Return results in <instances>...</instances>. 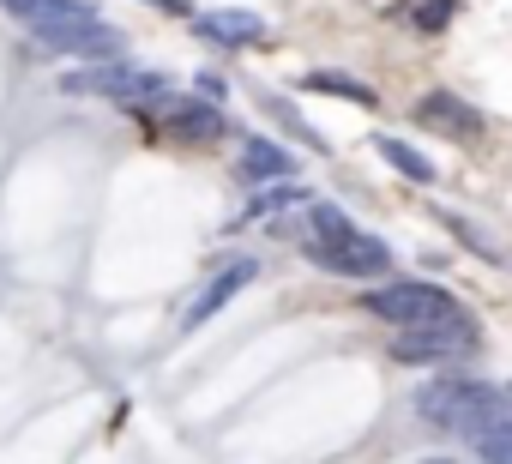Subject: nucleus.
Instances as JSON below:
<instances>
[{
  "label": "nucleus",
  "instance_id": "1",
  "mask_svg": "<svg viewBox=\"0 0 512 464\" xmlns=\"http://www.w3.org/2000/svg\"><path fill=\"white\" fill-rule=\"evenodd\" d=\"M416 416H422L428 428H446V434L476 440V434H488L494 422H506V398H500L494 386H482L476 374H440V380H428V386L416 392Z\"/></svg>",
  "mask_w": 512,
  "mask_h": 464
},
{
  "label": "nucleus",
  "instance_id": "2",
  "mask_svg": "<svg viewBox=\"0 0 512 464\" xmlns=\"http://www.w3.org/2000/svg\"><path fill=\"white\" fill-rule=\"evenodd\" d=\"M368 314L392 320L398 332H416V326L452 320V314H464V308H458L440 284H416V278H404V284H380V290H368Z\"/></svg>",
  "mask_w": 512,
  "mask_h": 464
},
{
  "label": "nucleus",
  "instance_id": "3",
  "mask_svg": "<svg viewBox=\"0 0 512 464\" xmlns=\"http://www.w3.org/2000/svg\"><path fill=\"white\" fill-rule=\"evenodd\" d=\"M61 91L67 97H121V103H139V97H163V79L139 73V67H121V61H91V67H67Z\"/></svg>",
  "mask_w": 512,
  "mask_h": 464
},
{
  "label": "nucleus",
  "instance_id": "4",
  "mask_svg": "<svg viewBox=\"0 0 512 464\" xmlns=\"http://www.w3.org/2000/svg\"><path fill=\"white\" fill-rule=\"evenodd\" d=\"M458 350H476V320L470 314H452V320H434V326H416V332L392 338L398 362H452Z\"/></svg>",
  "mask_w": 512,
  "mask_h": 464
},
{
  "label": "nucleus",
  "instance_id": "5",
  "mask_svg": "<svg viewBox=\"0 0 512 464\" xmlns=\"http://www.w3.org/2000/svg\"><path fill=\"white\" fill-rule=\"evenodd\" d=\"M31 37H37V55H73V61H115L121 55V31L103 25V19L49 25V31H31Z\"/></svg>",
  "mask_w": 512,
  "mask_h": 464
},
{
  "label": "nucleus",
  "instance_id": "6",
  "mask_svg": "<svg viewBox=\"0 0 512 464\" xmlns=\"http://www.w3.org/2000/svg\"><path fill=\"white\" fill-rule=\"evenodd\" d=\"M308 260L338 272V278H386L392 272V248L380 236H368V229H356V236H344L332 248H308Z\"/></svg>",
  "mask_w": 512,
  "mask_h": 464
},
{
  "label": "nucleus",
  "instance_id": "7",
  "mask_svg": "<svg viewBox=\"0 0 512 464\" xmlns=\"http://www.w3.org/2000/svg\"><path fill=\"white\" fill-rule=\"evenodd\" d=\"M416 121L428 133H446V139H482V115L458 91H422L416 97Z\"/></svg>",
  "mask_w": 512,
  "mask_h": 464
},
{
  "label": "nucleus",
  "instance_id": "8",
  "mask_svg": "<svg viewBox=\"0 0 512 464\" xmlns=\"http://www.w3.org/2000/svg\"><path fill=\"white\" fill-rule=\"evenodd\" d=\"M223 133H229V121L217 103H169L163 109V139H175V145H217Z\"/></svg>",
  "mask_w": 512,
  "mask_h": 464
},
{
  "label": "nucleus",
  "instance_id": "9",
  "mask_svg": "<svg viewBox=\"0 0 512 464\" xmlns=\"http://www.w3.org/2000/svg\"><path fill=\"white\" fill-rule=\"evenodd\" d=\"M193 31L217 49H253L266 43V19L260 13H241V7H217V13H193Z\"/></svg>",
  "mask_w": 512,
  "mask_h": 464
},
{
  "label": "nucleus",
  "instance_id": "10",
  "mask_svg": "<svg viewBox=\"0 0 512 464\" xmlns=\"http://www.w3.org/2000/svg\"><path fill=\"white\" fill-rule=\"evenodd\" d=\"M253 272H260L253 260H229L223 272H211V278H205V290H199V296L187 302V314H181V332L205 326V320H211V314H217L223 302H235V290H241V284H253Z\"/></svg>",
  "mask_w": 512,
  "mask_h": 464
},
{
  "label": "nucleus",
  "instance_id": "11",
  "mask_svg": "<svg viewBox=\"0 0 512 464\" xmlns=\"http://www.w3.org/2000/svg\"><path fill=\"white\" fill-rule=\"evenodd\" d=\"M241 175H247V181H266V175H272V181H290V175H296V157H290L284 145H272V139H247V145H241Z\"/></svg>",
  "mask_w": 512,
  "mask_h": 464
},
{
  "label": "nucleus",
  "instance_id": "12",
  "mask_svg": "<svg viewBox=\"0 0 512 464\" xmlns=\"http://www.w3.org/2000/svg\"><path fill=\"white\" fill-rule=\"evenodd\" d=\"M302 91H326V97H338V103H362V109H374L380 103V91H368L362 79H350V73H308L302 79Z\"/></svg>",
  "mask_w": 512,
  "mask_h": 464
},
{
  "label": "nucleus",
  "instance_id": "13",
  "mask_svg": "<svg viewBox=\"0 0 512 464\" xmlns=\"http://www.w3.org/2000/svg\"><path fill=\"white\" fill-rule=\"evenodd\" d=\"M374 145H380V157H386V163H392L398 175H410V181H434V163H428V157H422L416 145H404L398 133H380Z\"/></svg>",
  "mask_w": 512,
  "mask_h": 464
},
{
  "label": "nucleus",
  "instance_id": "14",
  "mask_svg": "<svg viewBox=\"0 0 512 464\" xmlns=\"http://www.w3.org/2000/svg\"><path fill=\"white\" fill-rule=\"evenodd\" d=\"M308 229H314V242H308V248H332V242L356 236V223H350L338 205H308Z\"/></svg>",
  "mask_w": 512,
  "mask_h": 464
},
{
  "label": "nucleus",
  "instance_id": "15",
  "mask_svg": "<svg viewBox=\"0 0 512 464\" xmlns=\"http://www.w3.org/2000/svg\"><path fill=\"white\" fill-rule=\"evenodd\" d=\"M470 446H476V458H482V464H512V416H506V422H494L488 434H476Z\"/></svg>",
  "mask_w": 512,
  "mask_h": 464
},
{
  "label": "nucleus",
  "instance_id": "16",
  "mask_svg": "<svg viewBox=\"0 0 512 464\" xmlns=\"http://www.w3.org/2000/svg\"><path fill=\"white\" fill-rule=\"evenodd\" d=\"M302 199H308L302 187H260L247 211H253V217H272V211H284V205H302Z\"/></svg>",
  "mask_w": 512,
  "mask_h": 464
},
{
  "label": "nucleus",
  "instance_id": "17",
  "mask_svg": "<svg viewBox=\"0 0 512 464\" xmlns=\"http://www.w3.org/2000/svg\"><path fill=\"white\" fill-rule=\"evenodd\" d=\"M452 13H458V0H422L410 19H416V31H428V37H434V31H446V19H452Z\"/></svg>",
  "mask_w": 512,
  "mask_h": 464
},
{
  "label": "nucleus",
  "instance_id": "18",
  "mask_svg": "<svg viewBox=\"0 0 512 464\" xmlns=\"http://www.w3.org/2000/svg\"><path fill=\"white\" fill-rule=\"evenodd\" d=\"M446 229H458V236H464V248H470L476 260H500V248H494V242L482 236L476 223H464V217H452V211H446Z\"/></svg>",
  "mask_w": 512,
  "mask_h": 464
},
{
  "label": "nucleus",
  "instance_id": "19",
  "mask_svg": "<svg viewBox=\"0 0 512 464\" xmlns=\"http://www.w3.org/2000/svg\"><path fill=\"white\" fill-rule=\"evenodd\" d=\"M199 91H205V103H223V91H229V85H223L217 73H199Z\"/></svg>",
  "mask_w": 512,
  "mask_h": 464
},
{
  "label": "nucleus",
  "instance_id": "20",
  "mask_svg": "<svg viewBox=\"0 0 512 464\" xmlns=\"http://www.w3.org/2000/svg\"><path fill=\"white\" fill-rule=\"evenodd\" d=\"M145 7H157V13H181V19L193 13V7H187V0H145Z\"/></svg>",
  "mask_w": 512,
  "mask_h": 464
},
{
  "label": "nucleus",
  "instance_id": "21",
  "mask_svg": "<svg viewBox=\"0 0 512 464\" xmlns=\"http://www.w3.org/2000/svg\"><path fill=\"white\" fill-rule=\"evenodd\" d=\"M422 464H446V458H422Z\"/></svg>",
  "mask_w": 512,
  "mask_h": 464
}]
</instances>
